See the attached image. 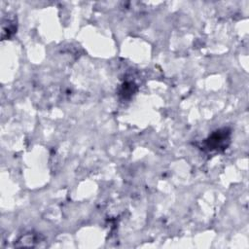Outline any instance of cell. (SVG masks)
Masks as SVG:
<instances>
[{
    "instance_id": "1",
    "label": "cell",
    "mask_w": 249,
    "mask_h": 249,
    "mask_svg": "<svg viewBox=\"0 0 249 249\" xmlns=\"http://www.w3.org/2000/svg\"><path fill=\"white\" fill-rule=\"evenodd\" d=\"M231 141V130L228 127H223L212 132L204 141V147L208 151H224Z\"/></svg>"
},
{
    "instance_id": "2",
    "label": "cell",
    "mask_w": 249,
    "mask_h": 249,
    "mask_svg": "<svg viewBox=\"0 0 249 249\" xmlns=\"http://www.w3.org/2000/svg\"><path fill=\"white\" fill-rule=\"evenodd\" d=\"M135 88V85L132 83H124L122 86V89H121V94L124 97L127 98L129 96H131L133 94V92L135 91V89H133Z\"/></svg>"
}]
</instances>
